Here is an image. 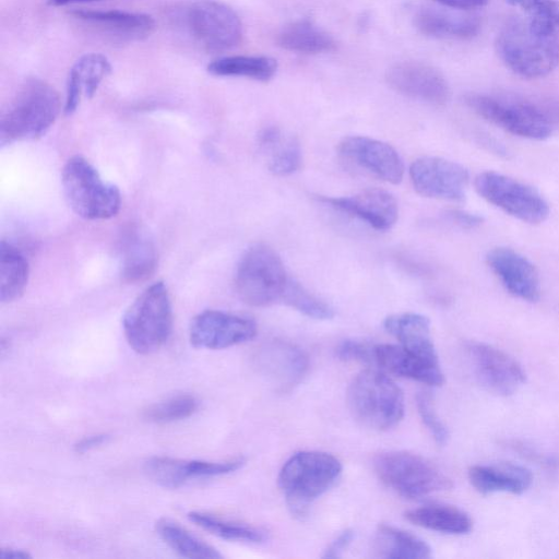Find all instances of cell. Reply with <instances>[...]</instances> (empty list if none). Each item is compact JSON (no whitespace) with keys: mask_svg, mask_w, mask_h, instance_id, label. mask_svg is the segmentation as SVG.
Masks as SVG:
<instances>
[{"mask_svg":"<svg viewBox=\"0 0 559 559\" xmlns=\"http://www.w3.org/2000/svg\"><path fill=\"white\" fill-rule=\"evenodd\" d=\"M437 2L453 9L469 10L485 5L489 0H436Z\"/></svg>","mask_w":559,"mask_h":559,"instance_id":"obj_45","label":"cell"},{"mask_svg":"<svg viewBox=\"0 0 559 559\" xmlns=\"http://www.w3.org/2000/svg\"><path fill=\"white\" fill-rule=\"evenodd\" d=\"M416 403L419 416L435 441L440 445L445 444L449 431L436 413L431 396L427 392H420L417 394Z\"/></svg>","mask_w":559,"mask_h":559,"instance_id":"obj_39","label":"cell"},{"mask_svg":"<svg viewBox=\"0 0 559 559\" xmlns=\"http://www.w3.org/2000/svg\"><path fill=\"white\" fill-rule=\"evenodd\" d=\"M377 556L386 559H427L431 549L425 540L392 525L378 527L374 544Z\"/></svg>","mask_w":559,"mask_h":559,"instance_id":"obj_28","label":"cell"},{"mask_svg":"<svg viewBox=\"0 0 559 559\" xmlns=\"http://www.w3.org/2000/svg\"><path fill=\"white\" fill-rule=\"evenodd\" d=\"M111 69L110 61L102 53L90 52L80 57L68 74L64 114L72 115L79 107L82 96L93 97Z\"/></svg>","mask_w":559,"mask_h":559,"instance_id":"obj_23","label":"cell"},{"mask_svg":"<svg viewBox=\"0 0 559 559\" xmlns=\"http://www.w3.org/2000/svg\"><path fill=\"white\" fill-rule=\"evenodd\" d=\"M317 199L364 221L377 230L390 229L396 223L399 216V206L394 195L379 188L365 189L347 197L318 195Z\"/></svg>","mask_w":559,"mask_h":559,"instance_id":"obj_19","label":"cell"},{"mask_svg":"<svg viewBox=\"0 0 559 559\" xmlns=\"http://www.w3.org/2000/svg\"><path fill=\"white\" fill-rule=\"evenodd\" d=\"M60 110V96L53 86L37 78L26 80L1 114V146L43 136Z\"/></svg>","mask_w":559,"mask_h":559,"instance_id":"obj_1","label":"cell"},{"mask_svg":"<svg viewBox=\"0 0 559 559\" xmlns=\"http://www.w3.org/2000/svg\"><path fill=\"white\" fill-rule=\"evenodd\" d=\"M64 198L72 211L88 221L109 219L121 207V193L105 182L97 169L84 157L72 156L61 171Z\"/></svg>","mask_w":559,"mask_h":559,"instance_id":"obj_7","label":"cell"},{"mask_svg":"<svg viewBox=\"0 0 559 559\" xmlns=\"http://www.w3.org/2000/svg\"><path fill=\"white\" fill-rule=\"evenodd\" d=\"M199 408V401L189 394H180L152 404L143 409L142 417L155 424H168L193 415Z\"/></svg>","mask_w":559,"mask_h":559,"instance_id":"obj_35","label":"cell"},{"mask_svg":"<svg viewBox=\"0 0 559 559\" xmlns=\"http://www.w3.org/2000/svg\"><path fill=\"white\" fill-rule=\"evenodd\" d=\"M383 325L405 349L427 361L439 364L427 317L414 312L397 313L386 317Z\"/></svg>","mask_w":559,"mask_h":559,"instance_id":"obj_25","label":"cell"},{"mask_svg":"<svg viewBox=\"0 0 559 559\" xmlns=\"http://www.w3.org/2000/svg\"><path fill=\"white\" fill-rule=\"evenodd\" d=\"M465 103L485 120L525 139H548L559 123V107L554 105L485 94H471Z\"/></svg>","mask_w":559,"mask_h":559,"instance_id":"obj_3","label":"cell"},{"mask_svg":"<svg viewBox=\"0 0 559 559\" xmlns=\"http://www.w3.org/2000/svg\"><path fill=\"white\" fill-rule=\"evenodd\" d=\"M385 81L395 92L431 105H443L450 96L449 85L442 73L418 61L392 64L385 72Z\"/></svg>","mask_w":559,"mask_h":559,"instance_id":"obj_16","label":"cell"},{"mask_svg":"<svg viewBox=\"0 0 559 559\" xmlns=\"http://www.w3.org/2000/svg\"><path fill=\"white\" fill-rule=\"evenodd\" d=\"M448 221L465 229H473L484 222L483 216L464 210H449L444 213Z\"/></svg>","mask_w":559,"mask_h":559,"instance_id":"obj_41","label":"cell"},{"mask_svg":"<svg viewBox=\"0 0 559 559\" xmlns=\"http://www.w3.org/2000/svg\"><path fill=\"white\" fill-rule=\"evenodd\" d=\"M277 45L300 53H321L335 49V40L309 20H298L285 25L276 36Z\"/></svg>","mask_w":559,"mask_h":559,"instance_id":"obj_29","label":"cell"},{"mask_svg":"<svg viewBox=\"0 0 559 559\" xmlns=\"http://www.w3.org/2000/svg\"><path fill=\"white\" fill-rule=\"evenodd\" d=\"M245 463L241 457L223 462L203 460H180L168 456L151 457L144 463L147 477L164 488L176 489L190 479L216 477L239 469Z\"/></svg>","mask_w":559,"mask_h":559,"instance_id":"obj_17","label":"cell"},{"mask_svg":"<svg viewBox=\"0 0 559 559\" xmlns=\"http://www.w3.org/2000/svg\"><path fill=\"white\" fill-rule=\"evenodd\" d=\"M257 323L247 317L219 310H204L197 314L189 328L192 346L206 349H223L252 340Z\"/></svg>","mask_w":559,"mask_h":559,"instance_id":"obj_13","label":"cell"},{"mask_svg":"<svg viewBox=\"0 0 559 559\" xmlns=\"http://www.w3.org/2000/svg\"><path fill=\"white\" fill-rule=\"evenodd\" d=\"M282 302L312 319L329 320L334 316L333 309L328 304L313 296L292 277L284 292Z\"/></svg>","mask_w":559,"mask_h":559,"instance_id":"obj_37","label":"cell"},{"mask_svg":"<svg viewBox=\"0 0 559 559\" xmlns=\"http://www.w3.org/2000/svg\"><path fill=\"white\" fill-rule=\"evenodd\" d=\"M486 262L513 297L527 302H536L539 299L538 272L526 257L511 248L497 247L487 252Z\"/></svg>","mask_w":559,"mask_h":559,"instance_id":"obj_18","label":"cell"},{"mask_svg":"<svg viewBox=\"0 0 559 559\" xmlns=\"http://www.w3.org/2000/svg\"><path fill=\"white\" fill-rule=\"evenodd\" d=\"M156 531L160 538L182 557L197 559H217L223 557L216 548L175 522L160 520L156 525Z\"/></svg>","mask_w":559,"mask_h":559,"instance_id":"obj_33","label":"cell"},{"mask_svg":"<svg viewBox=\"0 0 559 559\" xmlns=\"http://www.w3.org/2000/svg\"><path fill=\"white\" fill-rule=\"evenodd\" d=\"M354 538V532L352 530H345L342 532L324 550V558H337L341 557L343 551L349 546Z\"/></svg>","mask_w":559,"mask_h":559,"instance_id":"obj_42","label":"cell"},{"mask_svg":"<svg viewBox=\"0 0 559 559\" xmlns=\"http://www.w3.org/2000/svg\"><path fill=\"white\" fill-rule=\"evenodd\" d=\"M374 364L389 372L421 383L440 386L444 382L439 364L427 361L401 345L377 344L373 348Z\"/></svg>","mask_w":559,"mask_h":559,"instance_id":"obj_22","label":"cell"},{"mask_svg":"<svg viewBox=\"0 0 559 559\" xmlns=\"http://www.w3.org/2000/svg\"><path fill=\"white\" fill-rule=\"evenodd\" d=\"M409 177L420 195L448 201H462L469 181L468 170L463 165L433 156L414 160Z\"/></svg>","mask_w":559,"mask_h":559,"instance_id":"obj_12","label":"cell"},{"mask_svg":"<svg viewBox=\"0 0 559 559\" xmlns=\"http://www.w3.org/2000/svg\"><path fill=\"white\" fill-rule=\"evenodd\" d=\"M524 12V17L537 28L559 36V1L506 0Z\"/></svg>","mask_w":559,"mask_h":559,"instance_id":"obj_36","label":"cell"},{"mask_svg":"<svg viewBox=\"0 0 559 559\" xmlns=\"http://www.w3.org/2000/svg\"><path fill=\"white\" fill-rule=\"evenodd\" d=\"M415 27L437 38L468 39L479 32L480 23L472 16L455 15L442 10L423 8L414 16Z\"/></svg>","mask_w":559,"mask_h":559,"instance_id":"obj_26","label":"cell"},{"mask_svg":"<svg viewBox=\"0 0 559 559\" xmlns=\"http://www.w3.org/2000/svg\"><path fill=\"white\" fill-rule=\"evenodd\" d=\"M405 518L417 526L445 534L461 535L473 528V521L465 511L448 504L412 509L405 513Z\"/></svg>","mask_w":559,"mask_h":559,"instance_id":"obj_27","label":"cell"},{"mask_svg":"<svg viewBox=\"0 0 559 559\" xmlns=\"http://www.w3.org/2000/svg\"><path fill=\"white\" fill-rule=\"evenodd\" d=\"M259 364L271 382L285 391L300 382L308 370L309 360L299 347L283 341H273L260 352Z\"/></svg>","mask_w":559,"mask_h":559,"instance_id":"obj_20","label":"cell"},{"mask_svg":"<svg viewBox=\"0 0 559 559\" xmlns=\"http://www.w3.org/2000/svg\"><path fill=\"white\" fill-rule=\"evenodd\" d=\"M338 153L346 160L374 177L397 185L404 176V164L397 151L390 144L368 136L344 138Z\"/></svg>","mask_w":559,"mask_h":559,"instance_id":"obj_15","label":"cell"},{"mask_svg":"<svg viewBox=\"0 0 559 559\" xmlns=\"http://www.w3.org/2000/svg\"><path fill=\"white\" fill-rule=\"evenodd\" d=\"M373 348L374 345L365 342L346 340L338 345L336 354L346 361L374 364Z\"/></svg>","mask_w":559,"mask_h":559,"instance_id":"obj_40","label":"cell"},{"mask_svg":"<svg viewBox=\"0 0 559 559\" xmlns=\"http://www.w3.org/2000/svg\"><path fill=\"white\" fill-rule=\"evenodd\" d=\"M96 0H48V3L52 7H63L67 4L79 3V2H88Z\"/></svg>","mask_w":559,"mask_h":559,"instance_id":"obj_47","label":"cell"},{"mask_svg":"<svg viewBox=\"0 0 559 559\" xmlns=\"http://www.w3.org/2000/svg\"><path fill=\"white\" fill-rule=\"evenodd\" d=\"M122 326L129 346L138 354L158 350L173 330V308L166 285L146 287L124 312Z\"/></svg>","mask_w":559,"mask_h":559,"instance_id":"obj_6","label":"cell"},{"mask_svg":"<svg viewBox=\"0 0 559 559\" xmlns=\"http://www.w3.org/2000/svg\"><path fill=\"white\" fill-rule=\"evenodd\" d=\"M474 186L488 203L524 223L540 224L549 216V204L544 197L518 179L487 170L476 176Z\"/></svg>","mask_w":559,"mask_h":559,"instance_id":"obj_10","label":"cell"},{"mask_svg":"<svg viewBox=\"0 0 559 559\" xmlns=\"http://www.w3.org/2000/svg\"><path fill=\"white\" fill-rule=\"evenodd\" d=\"M341 473L340 460L330 453L301 451L292 455L278 475L292 513L304 516L311 502L330 489Z\"/></svg>","mask_w":559,"mask_h":559,"instance_id":"obj_4","label":"cell"},{"mask_svg":"<svg viewBox=\"0 0 559 559\" xmlns=\"http://www.w3.org/2000/svg\"><path fill=\"white\" fill-rule=\"evenodd\" d=\"M276 70V60L266 56H227L207 66V72L215 76H239L261 82L271 80Z\"/></svg>","mask_w":559,"mask_h":559,"instance_id":"obj_32","label":"cell"},{"mask_svg":"<svg viewBox=\"0 0 559 559\" xmlns=\"http://www.w3.org/2000/svg\"><path fill=\"white\" fill-rule=\"evenodd\" d=\"M466 350L476 378L488 391L509 396L525 382L522 365L506 352L481 342H469Z\"/></svg>","mask_w":559,"mask_h":559,"instance_id":"obj_14","label":"cell"},{"mask_svg":"<svg viewBox=\"0 0 559 559\" xmlns=\"http://www.w3.org/2000/svg\"><path fill=\"white\" fill-rule=\"evenodd\" d=\"M472 486L480 493L510 492L521 495L532 485L533 476L523 465L501 462L493 465H474L468 469Z\"/></svg>","mask_w":559,"mask_h":559,"instance_id":"obj_24","label":"cell"},{"mask_svg":"<svg viewBox=\"0 0 559 559\" xmlns=\"http://www.w3.org/2000/svg\"><path fill=\"white\" fill-rule=\"evenodd\" d=\"M157 255L153 243L136 233L123 242L121 276L127 283L147 280L155 271Z\"/></svg>","mask_w":559,"mask_h":559,"instance_id":"obj_31","label":"cell"},{"mask_svg":"<svg viewBox=\"0 0 559 559\" xmlns=\"http://www.w3.org/2000/svg\"><path fill=\"white\" fill-rule=\"evenodd\" d=\"M373 465L381 481L403 497L419 498L452 487V480L439 467L409 452L380 453Z\"/></svg>","mask_w":559,"mask_h":559,"instance_id":"obj_9","label":"cell"},{"mask_svg":"<svg viewBox=\"0 0 559 559\" xmlns=\"http://www.w3.org/2000/svg\"><path fill=\"white\" fill-rule=\"evenodd\" d=\"M0 557L3 559H26L31 558V555L21 549L3 548L1 549Z\"/></svg>","mask_w":559,"mask_h":559,"instance_id":"obj_46","label":"cell"},{"mask_svg":"<svg viewBox=\"0 0 559 559\" xmlns=\"http://www.w3.org/2000/svg\"><path fill=\"white\" fill-rule=\"evenodd\" d=\"M110 439L107 433H96L82 438L74 444V450L78 453H85L94 450L103 444H106Z\"/></svg>","mask_w":559,"mask_h":559,"instance_id":"obj_43","label":"cell"},{"mask_svg":"<svg viewBox=\"0 0 559 559\" xmlns=\"http://www.w3.org/2000/svg\"><path fill=\"white\" fill-rule=\"evenodd\" d=\"M347 403L357 421L378 431L393 428L404 415L401 389L391 378L374 369L364 370L353 379Z\"/></svg>","mask_w":559,"mask_h":559,"instance_id":"obj_5","label":"cell"},{"mask_svg":"<svg viewBox=\"0 0 559 559\" xmlns=\"http://www.w3.org/2000/svg\"><path fill=\"white\" fill-rule=\"evenodd\" d=\"M71 14L79 21L102 33L120 39L138 40L150 36L155 29L154 19L141 12L126 10H75Z\"/></svg>","mask_w":559,"mask_h":559,"instance_id":"obj_21","label":"cell"},{"mask_svg":"<svg viewBox=\"0 0 559 559\" xmlns=\"http://www.w3.org/2000/svg\"><path fill=\"white\" fill-rule=\"evenodd\" d=\"M283 135L278 127L269 126L262 129L258 135V141L261 147L264 150H270L280 141H282Z\"/></svg>","mask_w":559,"mask_h":559,"instance_id":"obj_44","label":"cell"},{"mask_svg":"<svg viewBox=\"0 0 559 559\" xmlns=\"http://www.w3.org/2000/svg\"><path fill=\"white\" fill-rule=\"evenodd\" d=\"M186 22L192 36L209 51H227L242 40L243 29L238 14L216 0H199L190 4Z\"/></svg>","mask_w":559,"mask_h":559,"instance_id":"obj_11","label":"cell"},{"mask_svg":"<svg viewBox=\"0 0 559 559\" xmlns=\"http://www.w3.org/2000/svg\"><path fill=\"white\" fill-rule=\"evenodd\" d=\"M289 278L276 251L265 243H257L243 253L237 265L235 288L245 304L266 307L282 302Z\"/></svg>","mask_w":559,"mask_h":559,"instance_id":"obj_8","label":"cell"},{"mask_svg":"<svg viewBox=\"0 0 559 559\" xmlns=\"http://www.w3.org/2000/svg\"><path fill=\"white\" fill-rule=\"evenodd\" d=\"M496 49L506 67L526 79L545 76L559 63V36L535 27L525 17L510 20L501 28Z\"/></svg>","mask_w":559,"mask_h":559,"instance_id":"obj_2","label":"cell"},{"mask_svg":"<svg viewBox=\"0 0 559 559\" xmlns=\"http://www.w3.org/2000/svg\"><path fill=\"white\" fill-rule=\"evenodd\" d=\"M188 518L195 525L227 540L261 543L265 539V532L259 527L226 520L211 513L192 511Z\"/></svg>","mask_w":559,"mask_h":559,"instance_id":"obj_34","label":"cell"},{"mask_svg":"<svg viewBox=\"0 0 559 559\" xmlns=\"http://www.w3.org/2000/svg\"><path fill=\"white\" fill-rule=\"evenodd\" d=\"M267 168L275 176H288L297 171L302 162L301 148L295 138L280 141L270 150Z\"/></svg>","mask_w":559,"mask_h":559,"instance_id":"obj_38","label":"cell"},{"mask_svg":"<svg viewBox=\"0 0 559 559\" xmlns=\"http://www.w3.org/2000/svg\"><path fill=\"white\" fill-rule=\"evenodd\" d=\"M29 275L25 255L12 243L0 242V300L11 302L24 292Z\"/></svg>","mask_w":559,"mask_h":559,"instance_id":"obj_30","label":"cell"}]
</instances>
